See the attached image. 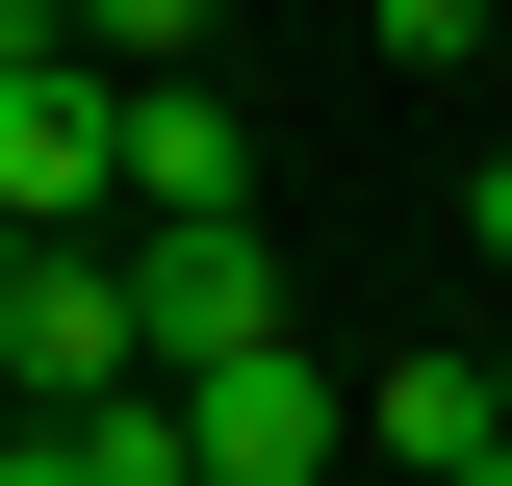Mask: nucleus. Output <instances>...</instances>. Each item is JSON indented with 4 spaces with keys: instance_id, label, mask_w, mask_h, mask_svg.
Wrapping results in <instances>:
<instances>
[{
    "instance_id": "f257e3e1",
    "label": "nucleus",
    "mask_w": 512,
    "mask_h": 486,
    "mask_svg": "<svg viewBox=\"0 0 512 486\" xmlns=\"http://www.w3.org/2000/svg\"><path fill=\"white\" fill-rule=\"evenodd\" d=\"M103 256H128V359H154V384L282 333V231H256V205H180V231H103Z\"/></svg>"
},
{
    "instance_id": "f03ea898",
    "label": "nucleus",
    "mask_w": 512,
    "mask_h": 486,
    "mask_svg": "<svg viewBox=\"0 0 512 486\" xmlns=\"http://www.w3.org/2000/svg\"><path fill=\"white\" fill-rule=\"evenodd\" d=\"M333 435H359V384H333L308 333H256V359H180V461H205V486H333Z\"/></svg>"
},
{
    "instance_id": "7ed1b4c3",
    "label": "nucleus",
    "mask_w": 512,
    "mask_h": 486,
    "mask_svg": "<svg viewBox=\"0 0 512 486\" xmlns=\"http://www.w3.org/2000/svg\"><path fill=\"white\" fill-rule=\"evenodd\" d=\"M180 205H256V103L231 77H128L103 103V231H180Z\"/></svg>"
},
{
    "instance_id": "20e7f679",
    "label": "nucleus",
    "mask_w": 512,
    "mask_h": 486,
    "mask_svg": "<svg viewBox=\"0 0 512 486\" xmlns=\"http://www.w3.org/2000/svg\"><path fill=\"white\" fill-rule=\"evenodd\" d=\"M0 384H26V410L154 384V359H128V256H103V231H26V282H0Z\"/></svg>"
},
{
    "instance_id": "39448f33",
    "label": "nucleus",
    "mask_w": 512,
    "mask_h": 486,
    "mask_svg": "<svg viewBox=\"0 0 512 486\" xmlns=\"http://www.w3.org/2000/svg\"><path fill=\"white\" fill-rule=\"evenodd\" d=\"M103 103H128V77H0V231H103Z\"/></svg>"
},
{
    "instance_id": "423d86ee",
    "label": "nucleus",
    "mask_w": 512,
    "mask_h": 486,
    "mask_svg": "<svg viewBox=\"0 0 512 486\" xmlns=\"http://www.w3.org/2000/svg\"><path fill=\"white\" fill-rule=\"evenodd\" d=\"M359 435H384V486L487 461V359H384V384H359Z\"/></svg>"
},
{
    "instance_id": "0eeeda50",
    "label": "nucleus",
    "mask_w": 512,
    "mask_h": 486,
    "mask_svg": "<svg viewBox=\"0 0 512 486\" xmlns=\"http://www.w3.org/2000/svg\"><path fill=\"white\" fill-rule=\"evenodd\" d=\"M52 26H77V77H205L231 0H52Z\"/></svg>"
},
{
    "instance_id": "6e6552de",
    "label": "nucleus",
    "mask_w": 512,
    "mask_h": 486,
    "mask_svg": "<svg viewBox=\"0 0 512 486\" xmlns=\"http://www.w3.org/2000/svg\"><path fill=\"white\" fill-rule=\"evenodd\" d=\"M384 26V77H461V52H512V0H359Z\"/></svg>"
},
{
    "instance_id": "1a4fd4ad",
    "label": "nucleus",
    "mask_w": 512,
    "mask_h": 486,
    "mask_svg": "<svg viewBox=\"0 0 512 486\" xmlns=\"http://www.w3.org/2000/svg\"><path fill=\"white\" fill-rule=\"evenodd\" d=\"M52 52H77V26H52V0H0V77H52Z\"/></svg>"
},
{
    "instance_id": "9d476101",
    "label": "nucleus",
    "mask_w": 512,
    "mask_h": 486,
    "mask_svg": "<svg viewBox=\"0 0 512 486\" xmlns=\"http://www.w3.org/2000/svg\"><path fill=\"white\" fill-rule=\"evenodd\" d=\"M0 486H77V461H52V410H26V435H0Z\"/></svg>"
},
{
    "instance_id": "9b49d317",
    "label": "nucleus",
    "mask_w": 512,
    "mask_h": 486,
    "mask_svg": "<svg viewBox=\"0 0 512 486\" xmlns=\"http://www.w3.org/2000/svg\"><path fill=\"white\" fill-rule=\"evenodd\" d=\"M461 231H487V256H512V154H487V180H461Z\"/></svg>"
},
{
    "instance_id": "f8f14e48",
    "label": "nucleus",
    "mask_w": 512,
    "mask_h": 486,
    "mask_svg": "<svg viewBox=\"0 0 512 486\" xmlns=\"http://www.w3.org/2000/svg\"><path fill=\"white\" fill-rule=\"evenodd\" d=\"M436 486H512V435H487V461H436Z\"/></svg>"
}]
</instances>
